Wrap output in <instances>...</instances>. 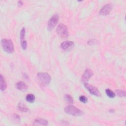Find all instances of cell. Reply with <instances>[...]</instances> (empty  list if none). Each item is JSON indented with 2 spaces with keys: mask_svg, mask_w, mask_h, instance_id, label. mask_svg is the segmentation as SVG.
Listing matches in <instances>:
<instances>
[{
  "mask_svg": "<svg viewBox=\"0 0 126 126\" xmlns=\"http://www.w3.org/2000/svg\"><path fill=\"white\" fill-rule=\"evenodd\" d=\"M23 1H18V6H21L22 5H23Z\"/></svg>",
  "mask_w": 126,
  "mask_h": 126,
  "instance_id": "obj_21",
  "label": "cell"
},
{
  "mask_svg": "<svg viewBox=\"0 0 126 126\" xmlns=\"http://www.w3.org/2000/svg\"><path fill=\"white\" fill-rule=\"evenodd\" d=\"M57 32L58 34L62 38H66L68 35V31L64 25L60 24L57 28Z\"/></svg>",
  "mask_w": 126,
  "mask_h": 126,
  "instance_id": "obj_4",
  "label": "cell"
},
{
  "mask_svg": "<svg viewBox=\"0 0 126 126\" xmlns=\"http://www.w3.org/2000/svg\"><path fill=\"white\" fill-rule=\"evenodd\" d=\"M116 93L120 97H124L126 96V92L125 91L117 90H116Z\"/></svg>",
  "mask_w": 126,
  "mask_h": 126,
  "instance_id": "obj_18",
  "label": "cell"
},
{
  "mask_svg": "<svg viewBox=\"0 0 126 126\" xmlns=\"http://www.w3.org/2000/svg\"><path fill=\"white\" fill-rule=\"evenodd\" d=\"M18 108L19 110L22 112H27L28 111V108L26 107V106L22 102H19L18 105Z\"/></svg>",
  "mask_w": 126,
  "mask_h": 126,
  "instance_id": "obj_13",
  "label": "cell"
},
{
  "mask_svg": "<svg viewBox=\"0 0 126 126\" xmlns=\"http://www.w3.org/2000/svg\"><path fill=\"white\" fill-rule=\"evenodd\" d=\"M21 43V46H22V49L23 50H26L27 48V43L26 40L24 41V42H23Z\"/></svg>",
  "mask_w": 126,
  "mask_h": 126,
  "instance_id": "obj_20",
  "label": "cell"
},
{
  "mask_svg": "<svg viewBox=\"0 0 126 126\" xmlns=\"http://www.w3.org/2000/svg\"><path fill=\"white\" fill-rule=\"evenodd\" d=\"M79 100L81 102H82V103H85L88 101L87 98L84 95H81L79 97Z\"/></svg>",
  "mask_w": 126,
  "mask_h": 126,
  "instance_id": "obj_19",
  "label": "cell"
},
{
  "mask_svg": "<svg viewBox=\"0 0 126 126\" xmlns=\"http://www.w3.org/2000/svg\"><path fill=\"white\" fill-rule=\"evenodd\" d=\"M1 46L3 50L8 53H12L14 51L13 42L10 39H2Z\"/></svg>",
  "mask_w": 126,
  "mask_h": 126,
  "instance_id": "obj_1",
  "label": "cell"
},
{
  "mask_svg": "<svg viewBox=\"0 0 126 126\" xmlns=\"http://www.w3.org/2000/svg\"><path fill=\"white\" fill-rule=\"evenodd\" d=\"M64 111L66 113L75 116H80L83 115V112L78 108L69 105L64 108Z\"/></svg>",
  "mask_w": 126,
  "mask_h": 126,
  "instance_id": "obj_2",
  "label": "cell"
},
{
  "mask_svg": "<svg viewBox=\"0 0 126 126\" xmlns=\"http://www.w3.org/2000/svg\"><path fill=\"white\" fill-rule=\"evenodd\" d=\"M59 20V16L57 14L53 15L49 20L48 22V28L49 30H52L57 24Z\"/></svg>",
  "mask_w": 126,
  "mask_h": 126,
  "instance_id": "obj_6",
  "label": "cell"
},
{
  "mask_svg": "<svg viewBox=\"0 0 126 126\" xmlns=\"http://www.w3.org/2000/svg\"><path fill=\"white\" fill-rule=\"evenodd\" d=\"M26 99L30 103H33L35 100V96L33 94H29L26 95Z\"/></svg>",
  "mask_w": 126,
  "mask_h": 126,
  "instance_id": "obj_14",
  "label": "cell"
},
{
  "mask_svg": "<svg viewBox=\"0 0 126 126\" xmlns=\"http://www.w3.org/2000/svg\"><path fill=\"white\" fill-rule=\"evenodd\" d=\"M105 93L107 96L110 98H114L115 96V94L112 90L107 89L105 90Z\"/></svg>",
  "mask_w": 126,
  "mask_h": 126,
  "instance_id": "obj_17",
  "label": "cell"
},
{
  "mask_svg": "<svg viewBox=\"0 0 126 126\" xmlns=\"http://www.w3.org/2000/svg\"><path fill=\"white\" fill-rule=\"evenodd\" d=\"M37 77L40 83L44 86L48 85L51 81L50 76L46 72H39L37 74Z\"/></svg>",
  "mask_w": 126,
  "mask_h": 126,
  "instance_id": "obj_3",
  "label": "cell"
},
{
  "mask_svg": "<svg viewBox=\"0 0 126 126\" xmlns=\"http://www.w3.org/2000/svg\"><path fill=\"white\" fill-rule=\"evenodd\" d=\"M64 99L67 103H68L70 104H71L73 103V98H72V96L70 95H69V94H65L64 96Z\"/></svg>",
  "mask_w": 126,
  "mask_h": 126,
  "instance_id": "obj_15",
  "label": "cell"
},
{
  "mask_svg": "<svg viewBox=\"0 0 126 126\" xmlns=\"http://www.w3.org/2000/svg\"><path fill=\"white\" fill-rule=\"evenodd\" d=\"M15 86L16 88L21 91H26L28 89L27 85L23 81H18L16 83Z\"/></svg>",
  "mask_w": 126,
  "mask_h": 126,
  "instance_id": "obj_10",
  "label": "cell"
},
{
  "mask_svg": "<svg viewBox=\"0 0 126 126\" xmlns=\"http://www.w3.org/2000/svg\"><path fill=\"white\" fill-rule=\"evenodd\" d=\"M93 75V72L92 70L89 68H87L84 73L83 74L82 76V81L84 83H86L88 82V80Z\"/></svg>",
  "mask_w": 126,
  "mask_h": 126,
  "instance_id": "obj_8",
  "label": "cell"
},
{
  "mask_svg": "<svg viewBox=\"0 0 126 126\" xmlns=\"http://www.w3.org/2000/svg\"><path fill=\"white\" fill-rule=\"evenodd\" d=\"M112 9V6L110 4L108 3L104 5L100 10L99 14L101 15H107L109 14Z\"/></svg>",
  "mask_w": 126,
  "mask_h": 126,
  "instance_id": "obj_9",
  "label": "cell"
},
{
  "mask_svg": "<svg viewBox=\"0 0 126 126\" xmlns=\"http://www.w3.org/2000/svg\"><path fill=\"white\" fill-rule=\"evenodd\" d=\"M84 86L85 87V88L88 90V91L91 94H93L94 95H96L97 96H100L101 94H100L99 91L95 87H94L92 85L89 84L88 83H84Z\"/></svg>",
  "mask_w": 126,
  "mask_h": 126,
  "instance_id": "obj_5",
  "label": "cell"
},
{
  "mask_svg": "<svg viewBox=\"0 0 126 126\" xmlns=\"http://www.w3.org/2000/svg\"><path fill=\"white\" fill-rule=\"evenodd\" d=\"M0 90L1 91L5 90L7 87V84L2 74H0Z\"/></svg>",
  "mask_w": 126,
  "mask_h": 126,
  "instance_id": "obj_12",
  "label": "cell"
},
{
  "mask_svg": "<svg viewBox=\"0 0 126 126\" xmlns=\"http://www.w3.org/2000/svg\"><path fill=\"white\" fill-rule=\"evenodd\" d=\"M74 46V43L71 41H65L61 44V47L62 49L66 51L72 50Z\"/></svg>",
  "mask_w": 126,
  "mask_h": 126,
  "instance_id": "obj_7",
  "label": "cell"
},
{
  "mask_svg": "<svg viewBox=\"0 0 126 126\" xmlns=\"http://www.w3.org/2000/svg\"><path fill=\"white\" fill-rule=\"evenodd\" d=\"M33 125L46 126L48 125V121L47 120L42 119H37L34 121Z\"/></svg>",
  "mask_w": 126,
  "mask_h": 126,
  "instance_id": "obj_11",
  "label": "cell"
},
{
  "mask_svg": "<svg viewBox=\"0 0 126 126\" xmlns=\"http://www.w3.org/2000/svg\"><path fill=\"white\" fill-rule=\"evenodd\" d=\"M25 28H23L20 32V41L21 43L25 41Z\"/></svg>",
  "mask_w": 126,
  "mask_h": 126,
  "instance_id": "obj_16",
  "label": "cell"
}]
</instances>
